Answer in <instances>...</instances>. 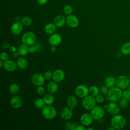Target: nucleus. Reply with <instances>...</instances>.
Listing matches in <instances>:
<instances>
[{
    "instance_id": "f257e3e1",
    "label": "nucleus",
    "mask_w": 130,
    "mask_h": 130,
    "mask_svg": "<svg viewBox=\"0 0 130 130\" xmlns=\"http://www.w3.org/2000/svg\"><path fill=\"white\" fill-rule=\"evenodd\" d=\"M122 91L121 89L117 87H113L109 89L107 94V99L111 101L116 102L120 100L122 98Z\"/></svg>"
},
{
    "instance_id": "f03ea898",
    "label": "nucleus",
    "mask_w": 130,
    "mask_h": 130,
    "mask_svg": "<svg viewBox=\"0 0 130 130\" xmlns=\"http://www.w3.org/2000/svg\"><path fill=\"white\" fill-rule=\"evenodd\" d=\"M111 124L115 129H121L125 126L126 124V120L123 116L117 114L114 115L112 118Z\"/></svg>"
},
{
    "instance_id": "7ed1b4c3",
    "label": "nucleus",
    "mask_w": 130,
    "mask_h": 130,
    "mask_svg": "<svg viewBox=\"0 0 130 130\" xmlns=\"http://www.w3.org/2000/svg\"><path fill=\"white\" fill-rule=\"evenodd\" d=\"M43 116L46 119L51 120L54 119L57 115V111L55 107L51 105H46L42 108Z\"/></svg>"
},
{
    "instance_id": "20e7f679",
    "label": "nucleus",
    "mask_w": 130,
    "mask_h": 130,
    "mask_svg": "<svg viewBox=\"0 0 130 130\" xmlns=\"http://www.w3.org/2000/svg\"><path fill=\"white\" fill-rule=\"evenodd\" d=\"M21 40L23 44H24L29 46L35 44L36 41V37L33 32L26 31L22 35Z\"/></svg>"
},
{
    "instance_id": "39448f33",
    "label": "nucleus",
    "mask_w": 130,
    "mask_h": 130,
    "mask_svg": "<svg viewBox=\"0 0 130 130\" xmlns=\"http://www.w3.org/2000/svg\"><path fill=\"white\" fill-rule=\"evenodd\" d=\"M90 114L94 120H100L104 116V109L99 106H95L90 110Z\"/></svg>"
},
{
    "instance_id": "423d86ee",
    "label": "nucleus",
    "mask_w": 130,
    "mask_h": 130,
    "mask_svg": "<svg viewBox=\"0 0 130 130\" xmlns=\"http://www.w3.org/2000/svg\"><path fill=\"white\" fill-rule=\"evenodd\" d=\"M95 99L92 95H87L82 100V106L86 110H91L95 106Z\"/></svg>"
},
{
    "instance_id": "0eeeda50",
    "label": "nucleus",
    "mask_w": 130,
    "mask_h": 130,
    "mask_svg": "<svg viewBox=\"0 0 130 130\" xmlns=\"http://www.w3.org/2000/svg\"><path fill=\"white\" fill-rule=\"evenodd\" d=\"M129 84L128 78L124 75L119 76L116 79V86L121 89H123L128 87Z\"/></svg>"
},
{
    "instance_id": "6e6552de",
    "label": "nucleus",
    "mask_w": 130,
    "mask_h": 130,
    "mask_svg": "<svg viewBox=\"0 0 130 130\" xmlns=\"http://www.w3.org/2000/svg\"><path fill=\"white\" fill-rule=\"evenodd\" d=\"M76 95L80 98H84L89 94V88L83 84H80L78 85L75 89Z\"/></svg>"
},
{
    "instance_id": "1a4fd4ad",
    "label": "nucleus",
    "mask_w": 130,
    "mask_h": 130,
    "mask_svg": "<svg viewBox=\"0 0 130 130\" xmlns=\"http://www.w3.org/2000/svg\"><path fill=\"white\" fill-rule=\"evenodd\" d=\"M62 42L61 36L58 33H54L50 35L48 39V42L51 46H57Z\"/></svg>"
},
{
    "instance_id": "9d476101",
    "label": "nucleus",
    "mask_w": 130,
    "mask_h": 130,
    "mask_svg": "<svg viewBox=\"0 0 130 130\" xmlns=\"http://www.w3.org/2000/svg\"><path fill=\"white\" fill-rule=\"evenodd\" d=\"M45 78L40 73H35L31 76V81L36 86L43 85L45 83Z\"/></svg>"
},
{
    "instance_id": "9b49d317",
    "label": "nucleus",
    "mask_w": 130,
    "mask_h": 130,
    "mask_svg": "<svg viewBox=\"0 0 130 130\" xmlns=\"http://www.w3.org/2000/svg\"><path fill=\"white\" fill-rule=\"evenodd\" d=\"M23 26L21 21H15L11 26V31L14 35H18L22 32Z\"/></svg>"
},
{
    "instance_id": "f8f14e48",
    "label": "nucleus",
    "mask_w": 130,
    "mask_h": 130,
    "mask_svg": "<svg viewBox=\"0 0 130 130\" xmlns=\"http://www.w3.org/2000/svg\"><path fill=\"white\" fill-rule=\"evenodd\" d=\"M66 23L72 28H76L79 25L78 18L74 15H69L66 17Z\"/></svg>"
},
{
    "instance_id": "ddd939ff",
    "label": "nucleus",
    "mask_w": 130,
    "mask_h": 130,
    "mask_svg": "<svg viewBox=\"0 0 130 130\" xmlns=\"http://www.w3.org/2000/svg\"><path fill=\"white\" fill-rule=\"evenodd\" d=\"M17 64L14 61L12 60H7L4 61L3 68L5 70L8 72H13L15 71L17 68Z\"/></svg>"
},
{
    "instance_id": "4468645a",
    "label": "nucleus",
    "mask_w": 130,
    "mask_h": 130,
    "mask_svg": "<svg viewBox=\"0 0 130 130\" xmlns=\"http://www.w3.org/2000/svg\"><path fill=\"white\" fill-rule=\"evenodd\" d=\"M65 78V73L61 69H57L53 73L52 79L57 83L60 82Z\"/></svg>"
},
{
    "instance_id": "2eb2a0df",
    "label": "nucleus",
    "mask_w": 130,
    "mask_h": 130,
    "mask_svg": "<svg viewBox=\"0 0 130 130\" xmlns=\"http://www.w3.org/2000/svg\"><path fill=\"white\" fill-rule=\"evenodd\" d=\"M108 112L113 115L118 114L120 112L119 106L115 102H112L107 105V109Z\"/></svg>"
},
{
    "instance_id": "dca6fc26",
    "label": "nucleus",
    "mask_w": 130,
    "mask_h": 130,
    "mask_svg": "<svg viewBox=\"0 0 130 130\" xmlns=\"http://www.w3.org/2000/svg\"><path fill=\"white\" fill-rule=\"evenodd\" d=\"M93 118L90 114L84 113L80 117V122L84 126H89L92 124Z\"/></svg>"
},
{
    "instance_id": "f3484780",
    "label": "nucleus",
    "mask_w": 130,
    "mask_h": 130,
    "mask_svg": "<svg viewBox=\"0 0 130 130\" xmlns=\"http://www.w3.org/2000/svg\"><path fill=\"white\" fill-rule=\"evenodd\" d=\"M22 104V99L20 96L18 95H15L10 100V105L13 108L18 109L21 107Z\"/></svg>"
},
{
    "instance_id": "a211bd4d",
    "label": "nucleus",
    "mask_w": 130,
    "mask_h": 130,
    "mask_svg": "<svg viewBox=\"0 0 130 130\" xmlns=\"http://www.w3.org/2000/svg\"><path fill=\"white\" fill-rule=\"evenodd\" d=\"M61 118L64 120H69L72 117L73 110L69 107L64 108L60 113Z\"/></svg>"
},
{
    "instance_id": "6ab92c4d",
    "label": "nucleus",
    "mask_w": 130,
    "mask_h": 130,
    "mask_svg": "<svg viewBox=\"0 0 130 130\" xmlns=\"http://www.w3.org/2000/svg\"><path fill=\"white\" fill-rule=\"evenodd\" d=\"M53 22L56 27H61L63 26L66 23V18L63 15H59L54 18Z\"/></svg>"
},
{
    "instance_id": "aec40b11",
    "label": "nucleus",
    "mask_w": 130,
    "mask_h": 130,
    "mask_svg": "<svg viewBox=\"0 0 130 130\" xmlns=\"http://www.w3.org/2000/svg\"><path fill=\"white\" fill-rule=\"evenodd\" d=\"M58 86L57 82L54 81H50L47 85V89L48 91L51 93H55L58 90Z\"/></svg>"
},
{
    "instance_id": "412c9836",
    "label": "nucleus",
    "mask_w": 130,
    "mask_h": 130,
    "mask_svg": "<svg viewBox=\"0 0 130 130\" xmlns=\"http://www.w3.org/2000/svg\"><path fill=\"white\" fill-rule=\"evenodd\" d=\"M67 103L68 106L73 110L77 105L78 100L76 96L74 95L69 96L67 100Z\"/></svg>"
},
{
    "instance_id": "4be33fe9",
    "label": "nucleus",
    "mask_w": 130,
    "mask_h": 130,
    "mask_svg": "<svg viewBox=\"0 0 130 130\" xmlns=\"http://www.w3.org/2000/svg\"><path fill=\"white\" fill-rule=\"evenodd\" d=\"M56 26L54 23H48L46 24L44 27V31L48 35H52L55 33Z\"/></svg>"
},
{
    "instance_id": "5701e85b",
    "label": "nucleus",
    "mask_w": 130,
    "mask_h": 130,
    "mask_svg": "<svg viewBox=\"0 0 130 130\" xmlns=\"http://www.w3.org/2000/svg\"><path fill=\"white\" fill-rule=\"evenodd\" d=\"M17 52L21 56H24L26 55L29 53L28 46L24 44L20 45L17 47Z\"/></svg>"
},
{
    "instance_id": "b1692460",
    "label": "nucleus",
    "mask_w": 130,
    "mask_h": 130,
    "mask_svg": "<svg viewBox=\"0 0 130 130\" xmlns=\"http://www.w3.org/2000/svg\"><path fill=\"white\" fill-rule=\"evenodd\" d=\"M17 64L18 67L22 70L25 69L28 65V62L25 58L23 57H19L17 60Z\"/></svg>"
},
{
    "instance_id": "393cba45",
    "label": "nucleus",
    "mask_w": 130,
    "mask_h": 130,
    "mask_svg": "<svg viewBox=\"0 0 130 130\" xmlns=\"http://www.w3.org/2000/svg\"><path fill=\"white\" fill-rule=\"evenodd\" d=\"M43 100L46 105H51L54 102V98L52 93L49 92L45 94V95L43 97Z\"/></svg>"
},
{
    "instance_id": "a878e982",
    "label": "nucleus",
    "mask_w": 130,
    "mask_h": 130,
    "mask_svg": "<svg viewBox=\"0 0 130 130\" xmlns=\"http://www.w3.org/2000/svg\"><path fill=\"white\" fill-rule=\"evenodd\" d=\"M105 84L109 88H112L116 84V79L112 76L107 77L105 80Z\"/></svg>"
},
{
    "instance_id": "bb28decb",
    "label": "nucleus",
    "mask_w": 130,
    "mask_h": 130,
    "mask_svg": "<svg viewBox=\"0 0 130 130\" xmlns=\"http://www.w3.org/2000/svg\"><path fill=\"white\" fill-rule=\"evenodd\" d=\"M121 52L124 55L130 54V42L123 43L120 47Z\"/></svg>"
},
{
    "instance_id": "cd10ccee",
    "label": "nucleus",
    "mask_w": 130,
    "mask_h": 130,
    "mask_svg": "<svg viewBox=\"0 0 130 130\" xmlns=\"http://www.w3.org/2000/svg\"><path fill=\"white\" fill-rule=\"evenodd\" d=\"M9 92L13 95H16L20 90L19 86L16 83H12L9 86Z\"/></svg>"
},
{
    "instance_id": "c85d7f7f",
    "label": "nucleus",
    "mask_w": 130,
    "mask_h": 130,
    "mask_svg": "<svg viewBox=\"0 0 130 130\" xmlns=\"http://www.w3.org/2000/svg\"><path fill=\"white\" fill-rule=\"evenodd\" d=\"M100 90V89L95 85H92L90 86L89 88V94L90 95H92L94 97L96 96L99 94Z\"/></svg>"
},
{
    "instance_id": "c756f323",
    "label": "nucleus",
    "mask_w": 130,
    "mask_h": 130,
    "mask_svg": "<svg viewBox=\"0 0 130 130\" xmlns=\"http://www.w3.org/2000/svg\"><path fill=\"white\" fill-rule=\"evenodd\" d=\"M45 103L43 99H42L41 98H38L36 99L34 101V106L36 108L38 109H42L45 106Z\"/></svg>"
},
{
    "instance_id": "7c9ffc66",
    "label": "nucleus",
    "mask_w": 130,
    "mask_h": 130,
    "mask_svg": "<svg viewBox=\"0 0 130 130\" xmlns=\"http://www.w3.org/2000/svg\"><path fill=\"white\" fill-rule=\"evenodd\" d=\"M21 22L22 24L25 26H30L32 23V19L28 16H24L22 18Z\"/></svg>"
},
{
    "instance_id": "2f4dec72",
    "label": "nucleus",
    "mask_w": 130,
    "mask_h": 130,
    "mask_svg": "<svg viewBox=\"0 0 130 130\" xmlns=\"http://www.w3.org/2000/svg\"><path fill=\"white\" fill-rule=\"evenodd\" d=\"M63 12L67 15H71L73 12V8L69 5H67L63 7Z\"/></svg>"
},
{
    "instance_id": "473e14b6",
    "label": "nucleus",
    "mask_w": 130,
    "mask_h": 130,
    "mask_svg": "<svg viewBox=\"0 0 130 130\" xmlns=\"http://www.w3.org/2000/svg\"><path fill=\"white\" fill-rule=\"evenodd\" d=\"M77 124L74 122H67L65 124L66 129L67 130H75Z\"/></svg>"
},
{
    "instance_id": "72a5a7b5",
    "label": "nucleus",
    "mask_w": 130,
    "mask_h": 130,
    "mask_svg": "<svg viewBox=\"0 0 130 130\" xmlns=\"http://www.w3.org/2000/svg\"><path fill=\"white\" fill-rule=\"evenodd\" d=\"M122 98L127 100V101H130V91L128 90L123 91L122 92Z\"/></svg>"
},
{
    "instance_id": "f704fd0d",
    "label": "nucleus",
    "mask_w": 130,
    "mask_h": 130,
    "mask_svg": "<svg viewBox=\"0 0 130 130\" xmlns=\"http://www.w3.org/2000/svg\"><path fill=\"white\" fill-rule=\"evenodd\" d=\"M96 102L98 103H103L105 101V98L103 95L99 94L96 96H95Z\"/></svg>"
},
{
    "instance_id": "c9c22d12",
    "label": "nucleus",
    "mask_w": 130,
    "mask_h": 130,
    "mask_svg": "<svg viewBox=\"0 0 130 130\" xmlns=\"http://www.w3.org/2000/svg\"><path fill=\"white\" fill-rule=\"evenodd\" d=\"M0 58H1V60H2L3 61H6L9 59V55L8 53H7L6 52H2L1 53Z\"/></svg>"
},
{
    "instance_id": "e433bc0d",
    "label": "nucleus",
    "mask_w": 130,
    "mask_h": 130,
    "mask_svg": "<svg viewBox=\"0 0 130 130\" xmlns=\"http://www.w3.org/2000/svg\"><path fill=\"white\" fill-rule=\"evenodd\" d=\"M45 79L46 80H50L52 78V76H53V73L49 71H46L43 75Z\"/></svg>"
},
{
    "instance_id": "4c0bfd02",
    "label": "nucleus",
    "mask_w": 130,
    "mask_h": 130,
    "mask_svg": "<svg viewBox=\"0 0 130 130\" xmlns=\"http://www.w3.org/2000/svg\"><path fill=\"white\" fill-rule=\"evenodd\" d=\"M37 92L39 95H42L45 94V89L43 86H42V85L39 86H38L37 89Z\"/></svg>"
},
{
    "instance_id": "58836bf2",
    "label": "nucleus",
    "mask_w": 130,
    "mask_h": 130,
    "mask_svg": "<svg viewBox=\"0 0 130 130\" xmlns=\"http://www.w3.org/2000/svg\"><path fill=\"white\" fill-rule=\"evenodd\" d=\"M100 92L104 95H107L109 89H108V87H107L106 85H103L101 87L100 89Z\"/></svg>"
},
{
    "instance_id": "ea45409f",
    "label": "nucleus",
    "mask_w": 130,
    "mask_h": 130,
    "mask_svg": "<svg viewBox=\"0 0 130 130\" xmlns=\"http://www.w3.org/2000/svg\"><path fill=\"white\" fill-rule=\"evenodd\" d=\"M127 101L122 98V99L120 100V103H119V105H120V106L122 108H125L127 107Z\"/></svg>"
},
{
    "instance_id": "a19ab883",
    "label": "nucleus",
    "mask_w": 130,
    "mask_h": 130,
    "mask_svg": "<svg viewBox=\"0 0 130 130\" xmlns=\"http://www.w3.org/2000/svg\"><path fill=\"white\" fill-rule=\"evenodd\" d=\"M28 51H29V53H34L36 52V51H37V49L36 46L35 44L29 46H28Z\"/></svg>"
},
{
    "instance_id": "79ce46f5",
    "label": "nucleus",
    "mask_w": 130,
    "mask_h": 130,
    "mask_svg": "<svg viewBox=\"0 0 130 130\" xmlns=\"http://www.w3.org/2000/svg\"><path fill=\"white\" fill-rule=\"evenodd\" d=\"M1 47H2V48L5 49H7L9 48H10L11 47V45L8 42H4L2 45H1Z\"/></svg>"
},
{
    "instance_id": "37998d69",
    "label": "nucleus",
    "mask_w": 130,
    "mask_h": 130,
    "mask_svg": "<svg viewBox=\"0 0 130 130\" xmlns=\"http://www.w3.org/2000/svg\"><path fill=\"white\" fill-rule=\"evenodd\" d=\"M86 128L83 125H77L75 130H86Z\"/></svg>"
},
{
    "instance_id": "c03bdc74",
    "label": "nucleus",
    "mask_w": 130,
    "mask_h": 130,
    "mask_svg": "<svg viewBox=\"0 0 130 130\" xmlns=\"http://www.w3.org/2000/svg\"><path fill=\"white\" fill-rule=\"evenodd\" d=\"M48 0H37L38 3L41 5H45L48 2Z\"/></svg>"
},
{
    "instance_id": "a18cd8bd",
    "label": "nucleus",
    "mask_w": 130,
    "mask_h": 130,
    "mask_svg": "<svg viewBox=\"0 0 130 130\" xmlns=\"http://www.w3.org/2000/svg\"><path fill=\"white\" fill-rule=\"evenodd\" d=\"M10 51L12 53H14L17 51V48L14 46H11V47H10Z\"/></svg>"
},
{
    "instance_id": "49530a36",
    "label": "nucleus",
    "mask_w": 130,
    "mask_h": 130,
    "mask_svg": "<svg viewBox=\"0 0 130 130\" xmlns=\"http://www.w3.org/2000/svg\"><path fill=\"white\" fill-rule=\"evenodd\" d=\"M35 45L36 46V47H37V51H38L40 50H41L42 49V45L40 43H37L35 44Z\"/></svg>"
},
{
    "instance_id": "de8ad7c7",
    "label": "nucleus",
    "mask_w": 130,
    "mask_h": 130,
    "mask_svg": "<svg viewBox=\"0 0 130 130\" xmlns=\"http://www.w3.org/2000/svg\"><path fill=\"white\" fill-rule=\"evenodd\" d=\"M19 55H19V54L18 53V52H17V51H16V52H14V53H13V54H12L13 57L14 58H18Z\"/></svg>"
},
{
    "instance_id": "09e8293b",
    "label": "nucleus",
    "mask_w": 130,
    "mask_h": 130,
    "mask_svg": "<svg viewBox=\"0 0 130 130\" xmlns=\"http://www.w3.org/2000/svg\"><path fill=\"white\" fill-rule=\"evenodd\" d=\"M50 51L54 53V52H55L56 51V46H51V47H50Z\"/></svg>"
},
{
    "instance_id": "8fccbe9b",
    "label": "nucleus",
    "mask_w": 130,
    "mask_h": 130,
    "mask_svg": "<svg viewBox=\"0 0 130 130\" xmlns=\"http://www.w3.org/2000/svg\"><path fill=\"white\" fill-rule=\"evenodd\" d=\"M3 66H4V61H3L2 60H0V68H3Z\"/></svg>"
},
{
    "instance_id": "3c124183",
    "label": "nucleus",
    "mask_w": 130,
    "mask_h": 130,
    "mask_svg": "<svg viewBox=\"0 0 130 130\" xmlns=\"http://www.w3.org/2000/svg\"><path fill=\"white\" fill-rule=\"evenodd\" d=\"M15 21H20V18L19 16H16L15 18Z\"/></svg>"
},
{
    "instance_id": "603ef678",
    "label": "nucleus",
    "mask_w": 130,
    "mask_h": 130,
    "mask_svg": "<svg viewBox=\"0 0 130 130\" xmlns=\"http://www.w3.org/2000/svg\"><path fill=\"white\" fill-rule=\"evenodd\" d=\"M107 129H108V130H114V129H115V128H114V127H112V128H111V127H110V128H108Z\"/></svg>"
},
{
    "instance_id": "864d4df0",
    "label": "nucleus",
    "mask_w": 130,
    "mask_h": 130,
    "mask_svg": "<svg viewBox=\"0 0 130 130\" xmlns=\"http://www.w3.org/2000/svg\"><path fill=\"white\" fill-rule=\"evenodd\" d=\"M86 129H87V130H94V128H93L89 127V128H87Z\"/></svg>"
},
{
    "instance_id": "5fc2aeb1",
    "label": "nucleus",
    "mask_w": 130,
    "mask_h": 130,
    "mask_svg": "<svg viewBox=\"0 0 130 130\" xmlns=\"http://www.w3.org/2000/svg\"><path fill=\"white\" fill-rule=\"evenodd\" d=\"M128 90L130 91V83H129V85L128 86Z\"/></svg>"
}]
</instances>
